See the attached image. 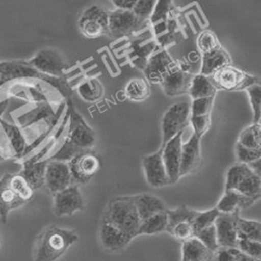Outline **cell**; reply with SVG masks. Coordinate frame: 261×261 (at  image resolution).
<instances>
[{
	"label": "cell",
	"mask_w": 261,
	"mask_h": 261,
	"mask_svg": "<svg viewBox=\"0 0 261 261\" xmlns=\"http://www.w3.org/2000/svg\"><path fill=\"white\" fill-rule=\"evenodd\" d=\"M234 191L243 195L259 200L261 191L260 176L255 174L249 176L239 184Z\"/></svg>",
	"instance_id": "cell-35"
},
{
	"label": "cell",
	"mask_w": 261,
	"mask_h": 261,
	"mask_svg": "<svg viewBox=\"0 0 261 261\" xmlns=\"http://www.w3.org/2000/svg\"><path fill=\"white\" fill-rule=\"evenodd\" d=\"M4 160H5V159H4V158L3 157L1 154H0V162H4Z\"/></svg>",
	"instance_id": "cell-52"
},
{
	"label": "cell",
	"mask_w": 261,
	"mask_h": 261,
	"mask_svg": "<svg viewBox=\"0 0 261 261\" xmlns=\"http://www.w3.org/2000/svg\"><path fill=\"white\" fill-rule=\"evenodd\" d=\"M19 79L42 80L60 91L65 96H70L71 90L61 79L47 76L33 68L28 61H10L0 62V87Z\"/></svg>",
	"instance_id": "cell-4"
},
{
	"label": "cell",
	"mask_w": 261,
	"mask_h": 261,
	"mask_svg": "<svg viewBox=\"0 0 261 261\" xmlns=\"http://www.w3.org/2000/svg\"><path fill=\"white\" fill-rule=\"evenodd\" d=\"M194 237L198 238L200 241L203 243V244H204L209 250H212V251H217L219 248L218 241H217L216 229H215V224L197 232L194 233Z\"/></svg>",
	"instance_id": "cell-40"
},
{
	"label": "cell",
	"mask_w": 261,
	"mask_h": 261,
	"mask_svg": "<svg viewBox=\"0 0 261 261\" xmlns=\"http://www.w3.org/2000/svg\"><path fill=\"white\" fill-rule=\"evenodd\" d=\"M240 211L230 214L220 213L215 222L217 241L219 247L238 248L237 221Z\"/></svg>",
	"instance_id": "cell-14"
},
{
	"label": "cell",
	"mask_w": 261,
	"mask_h": 261,
	"mask_svg": "<svg viewBox=\"0 0 261 261\" xmlns=\"http://www.w3.org/2000/svg\"><path fill=\"white\" fill-rule=\"evenodd\" d=\"M1 243H2V241H1V238H0V246H1Z\"/></svg>",
	"instance_id": "cell-53"
},
{
	"label": "cell",
	"mask_w": 261,
	"mask_h": 261,
	"mask_svg": "<svg viewBox=\"0 0 261 261\" xmlns=\"http://www.w3.org/2000/svg\"><path fill=\"white\" fill-rule=\"evenodd\" d=\"M242 194L234 190L225 191L216 208L220 213L230 214L241 210Z\"/></svg>",
	"instance_id": "cell-33"
},
{
	"label": "cell",
	"mask_w": 261,
	"mask_h": 261,
	"mask_svg": "<svg viewBox=\"0 0 261 261\" xmlns=\"http://www.w3.org/2000/svg\"><path fill=\"white\" fill-rule=\"evenodd\" d=\"M137 0H113L114 6L118 10L133 11Z\"/></svg>",
	"instance_id": "cell-49"
},
{
	"label": "cell",
	"mask_w": 261,
	"mask_h": 261,
	"mask_svg": "<svg viewBox=\"0 0 261 261\" xmlns=\"http://www.w3.org/2000/svg\"><path fill=\"white\" fill-rule=\"evenodd\" d=\"M134 14L133 11L115 10L109 13V32L115 38L128 36L140 28L144 22Z\"/></svg>",
	"instance_id": "cell-11"
},
{
	"label": "cell",
	"mask_w": 261,
	"mask_h": 261,
	"mask_svg": "<svg viewBox=\"0 0 261 261\" xmlns=\"http://www.w3.org/2000/svg\"><path fill=\"white\" fill-rule=\"evenodd\" d=\"M219 215L220 212L216 207L205 212H198L191 221L194 233L215 224V221Z\"/></svg>",
	"instance_id": "cell-36"
},
{
	"label": "cell",
	"mask_w": 261,
	"mask_h": 261,
	"mask_svg": "<svg viewBox=\"0 0 261 261\" xmlns=\"http://www.w3.org/2000/svg\"><path fill=\"white\" fill-rule=\"evenodd\" d=\"M235 250L236 248L219 247L215 251V261H237Z\"/></svg>",
	"instance_id": "cell-48"
},
{
	"label": "cell",
	"mask_w": 261,
	"mask_h": 261,
	"mask_svg": "<svg viewBox=\"0 0 261 261\" xmlns=\"http://www.w3.org/2000/svg\"><path fill=\"white\" fill-rule=\"evenodd\" d=\"M190 121L194 129V134L199 139H201L210 128L211 115L191 116Z\"/></svg>",
	"instance_id": "cell-45"
},
{
	"label": "cell",
	"mask_w": 261,
	"mask_h": 261,
	"mask_svg": "<svg viewBox=\"0 0 261 261\" xmlns=\"http://www.w3.org/2000/svg\"><path fill=\"white\" fill-rule=\"evenodd\" d=\"M154 7V12L151 16V22H155L160 19H165L166 17L167 13L169 10V6L171 4V1H158Z\"/></svg>",
	"instance_id": "cell-47"
},
{
	"label": "cell",
	"mask_w": 261,
	"mask_h": 261,
	"mask_svg": "<svg viewBox=\"0 0 261 261\" xmlns=\"http://www.w3.org/2000/svg\"><path fill=\"white\" fill-rule=\"evenodd\" d=\"M236 154L239 163L246 165L261 159V150L246 148L238 142L236 145Z\"/></svg>",
	"instance_id": "cell-44"
},
{
	"label": "cell",
	"mask_w": 261,
	"mask_h": 261,
	"mask_svg": "<svg viewBox=\"0 0 261 261\" xmlns=\"http://www.w3.org/2000/svg\"><path fill=\"white\" fill-rule=\"evenodd\" d=\"M133 198L141 223L157 214L167 211L165 202L156 196L141 194L133 196Z\"/></svg>",
	"instance_id": "cell-21"
},
{
	"label": "cell",
	"mask_w": 261,
	"mask_h": 261,
	"mask_svg": "<svg viewBox=\"0 0 261 261\" xmlns=\"http://www.w3.org/2000/svg\"><path fill=\"white\" fill-rule=\"evenodd\" d=\"M72 185L89 183L100 171L101 163L99 156L93 151H83L69 161Z\"/></svg>",
	"instance_id": "cell-5"
},
{
	"label": "cell",
	"mask_w": 261,
	"mask_h": 261,
	"mask_svg": "<svg viewBox=\"0 0 261 261\" xmlns=\"http://www.w3.org/2000/svg\"><path fill=\"white\" fill-rule=\"evenodd\" d=\"M22 165L23 168L19 174L27 180L33 191L39 189L45 185L47 161H33L28 159Z\"/></svg>",
	"instance_id": "cell-23"
},
{
	"label": "cell",
	"mask_w": 261,
	"mask_h": 261,
	"mask_svg": "<svg viewBox=\"0 0 261 261\" xmlns=\"http://www.w3.org/2000/svg\"><path fill=\"white\" fill-rule=\"evenodd\" d=\"M10 185H11L12 188L16 191V194L27 202L33 198L34 191L30 186L27 180L19 173V174H11Z\"/></svg>",
	"instance_id": "cell-37"
},
{
	"label": "cell",
	"mask_w": 261,
	"mask_h": 261,
	"mask_svg": "<svg viewBox=\"0 0 261 261\" xmlns=\"http://www.w3.org/2000/svg\"><path fill=\"white\" fill-rule=\"evenodd\" d=\"M10 177L11 174H5L0 178V221L3 224L7 222L10 212L27 204L12 188Z\"/></svg>",
	"instance_id": "cell-17"
},
{
	"label": "cell",
	"mask_w": 261,
	"mask_h": 261,
	"mask_svg": "<svg viewBox=\"0 0 261 261\" xmlns=\"http://www.w3.org/2000/svg\"><path fill=\"white\" fill-rule=\"evenodd\" d=\"M79 240L76 233L51 225L44 229L35 239L33 247L34 261H56Z\"/></svg>",
	"instance_id": "cell-1"
},
{
	"label": "cell",
	"mask_w": 261,
	"mask_h": 261,
	"mask_svg": "<svg viewBox=\"0 0 261 261\" xmlns=\"http://www.w3.org/2000/svg\"><path fill=\"white\" fill-rule=\"evenodd\" d=\"M83 209L84 201L79 185H70L54 194L53 212L56 216H72Z\"/></svg>",
	"instance_id": "cell-8"
},
{
	"label": "cell",
	"mask_w": 261,
	"mask_h": 261,
	"mask_svg": "<svg viewBox=\"0 0 261 261\" xmlns=\"http://www.w3.org/2000/svg\"><path fill=\"white\" fill-rule=\"evenodd\" d=\"M215 252L209 250L195 237L184 241L182 261H215Z\"/></svg>",
	"instance_id": "cell-22"
},
{
	"label": "cell",
	"mask_w": 261,
	"mask_h": 261,
	"mask_svg": "<svg viewBox=\"0 0 261 261\" xmlns=\"http://www.w3.org/2000/svg\"><path fill=\"white\" fill-rule=\"evenodd\" d=\"M79 27L86 37H101L109 32V13L102 7L91 6L82 14L79 20Z\"/></svg>",
	"instance_id": "cell-7"
},
{
	"label": "cell",
	"mask_w": 261,
	"mask_h": 261,
	"mask_svg": "<svg viewBox=\"0 0 261 261\" xmlns=\"http://www.w3.org/2000/svg\"><path fill=\"white\" fill-rule=\"evenodd\" d=\"M238 143L246 148L261 150V127L259 123H253L241 132Z\"/></svg>",
	"instance_id": "cell-31"
},
{
	"label": "cell",
	"mask_w": 261,
	"mask_h": 261,
	"mask_svg": "<svg viewBox=\"0 0 261 261\" xmlns=\"http://www.w3.org/2000/svg\"><path fill=\"white\" fill-rule=\"evenodd\" d=\"M213 102V97L194 99L191 106V116L211 115Z\"/></svg>",
	"instance_id": "cell-42"
},
{
	"label": "cell",
	"mask_w": 261,
	"mask_h": 261,
	"mask_svg": "<svg viewBox=\"0 0 261 261\" xmlns=\"http://www.w3.org/2000/svg\"><path fill=\"white\" fill-rule=\"evenodd\" d=\"M254 174L248 165L246 164L238 163L230 167L227 171L226 177L225 191L235 190L241 181L249 176Z\"/></svg>",
	"instance_id": "cell-30"
},
{
	"label": "cell",
	"mask_w": 261,
	"mask_h": 261,
	"mask_svg": "<svg viewBox=\"0 0 261 261\" xmlns=\"http://www.w3.org/2000/svg\"><path fill=\"white\" fill-rule=\"evenodd\" d=\"M261 159H258V160L254 161V162H251V163L248 164L249 168L251 169V171L254 173L256 175L260 176L261 172Z\"/></svg>",
	"instance_id": "cell-50"
},
{
	"label": "cell",
	"mask_w": 261,
	"mask_h": 261,
	"mask_svg": "<svg viewBox=\"0 0 261 261\" xmlns=\"http://www.w3.org/2000/svg\"><path fill=\"white\" fill-rule=\"evenodd\" d=\"M71 108L67 136L62 148L50 160L70 161L80 153L89 151L95 145L96 141L95 130L88 125L73 107Z\"/></svg>",
	"instance_id": "cell-2"
},
{
	"label": "cell",
	"mask_w": 261,
	"mask_h": 261,
	"mask_svg": "<svg viewBox=\"0 0 261 261\" xmlns=\"http://www.w3.org/2000/svg\"><path fill=\"white\" fill-rule=\"evenodd\" d=\"M99 239L101 246L108 251L116 252L128 245L133 238L123 233L109 223L101 221L100 224Z\"/></svg>",
	"instance_id": "cell-18"
},
{
	"label": "cell",
	"mask_w": 261,
	"mask_h": 261,
	"mask_svg": "<svg viewBox=\"0 0 261 261\" xmlns=\"http://www.w3.org/2000/svg\"><path fill=\"white\" fill-rule=\"evenodd\" d=\"M217 89L209 77L199 74L193 78L188 93L194 100L212 97L215 98Z\"/></svg>",
	"instance_id": "cell-26"
},
{
	"label": "cell",
	"mask_w": 261,
	"mask_h": 261,
	"mask_svg": "<svg viewBox=\"0 0 261 261\" xmlns=\"http://www.w3.org/2000/svg\"><path fill=\"white\" fill-rule=\"evenodd\" d=\"M238 239L261 241V224L259 221L238 218L237 221Z\"/></svg>",
	"instance_id": "cell-28"
},
{
	"label": "cell",
	"mask_w": 261,
	"mask_h": 261,
	"mask_svg": "<svg viewBox=\"0 0 261 261\" xmlns=\"http://www.w3.org/2000/svg\"><path fill=\"white\" fill-rule=\"evenodd\" d=\"M210 79L217 89L226 91L243 90L254 84L253 77L231 65L220 69Z\"/></svg>",
	"instance_id": "cell-9"
},
{
	"label": "cell",
	"mask_w": 261,
	"mask_h": 261,
	"mask_svg": "<svg viewBox=\"0 0 261 261\" xmlns=\"http://www.w3.org/2000/svg\"><path fill=\"white\" fill-rule=\"evenodd\" d=\"M101 221L109 223L133 239L139 236L141 220L133 196L117 197L111 200L105 209Z\"/></svg>",
	"instance_id": "cell-3"
},
{
	"label": "cell",
	"mask_w": 261,
	"mask_h": 261,
	"mask_svg": "<svg viewBox=\"0 0 261 261\" xmlns=\"http://www.w3.org/2000/svg\"><path fill=\"white\" fill-rule=\"evenodd\" d=\"M28 62L36 70L47 76L56 79L63 76L65 62L56 50L51 48L41 50Z\"/></svg>",
	"instance_id": "cell-10"
},
{
	"label": "cell",
	"mask_w": 261,
	"mask_h": 261,
	"mask_svg": "<svg viewBox=\"0 0 261 261\" xmlns=\"http://www.w3.org/2000/svg\"><path fill=\"white\" fill-rule=\"evenodd\" d=\"M79 94L85 101L93 102L102 97L104 89L98 80H90L85 82L79 87Z\"/></svg>",
	"instance_id": "cell-34"
},
{
	"label": "cell",
	"mask_w": 261,
	"mask_h": 261,
	"mask_svg": "<svg viewBox=\"0 0 261 261\" xmlns=\"http://www.w3.org/2000/svg\"><path fill=\"white\" fill-rule=\"evenodd\" d=\"M167 227H168V215H167L166 211L142 221L139 228V235L157 234L166 230Z\"/></svg>",
	"instance_id": "cell-27"
},
{
	"label": "cell",
	"mask_w": 261,
	"mask_h": 261,
	"mask_svg": "<svg viewBox=\"0 0 261 261\" xmlns=\"http://www.w3.org/2000/svg\"><path fill=\"white\" fill-rule=\"evenodd\" d=\"M248 92L253 112V123H259L261 118L260 85L253 84L246 89Z\"/></svg>",
	"instance_id": "cell-39"
},
{
	"label": "cell",
	"mask_w": 261,
	"mask_h": 261,
	"mask_svg": "<svg viewBox=\"0 0 261 261\" xmlns=\"http://www.w3.org/2000/svg\"><path fill=\"white\" fill-rule=\"evenodd\" d=\"M230 56L227 51L222 49L215 50L212 53L203 54L202 68L201 75L211 77L220 69L230 65Z\"/></svg>",
	"instance_id": "cell-24"
},
{
	"label": "cell",
	"mask_w": 261,
	"mask_h": 261,
	"mask_svg": "<svg viewBox=\"0 0 261 261\" xmlns=\"http://www.w3.org/2000/svg\"><path fill=\"white\" fill-rule=\"evenodd\" d=\"M176 65L166 51H159L153 55L145 65V77L150 83L162 84Z\"/></svg>",
	"instance_id": "cell-16"
},
{
	"label": "cell",
	"mask_w": 261,
	"mask_h": 261,
	"mask_svg": "<svg viewBox=\"0 0 261 261\" xmlns=\"http://www.w3.org/2000/svg\"><path fill=\"white\" fill-rule=\"evenodd\" d=\"M155 5L156 1L154 0H138L133 12L139 19L147 21L152 16Z\"/></svg>",
	"instance_id": "cell-43"
},
{
	"label": "cell",
	"mask_w": 261,
	"mask_h": 261,
	"mask_svg": "<svg viewBox=\"0 0 261 261\" xmlns=\"http://www.w3.org/2000/svg\"><path fill=\"white\" fill-rule=\"evenodd\" d=\"M235 255H236L237 261H260V259H254V258L250 257V256L244 254V253L240 251L238 248H236V250H235Z\"/></svg>",
	"instance_id": "cell-51"
},
{
	"label": "cell",
	"mask_w": 261,
	"mask_h": 261,
	"mask_svg": "<svg viewBox=\"0 0 261 261\" xmlns=\"http://www.w3.org/2000/svg\"><path fill=\"white\" fill-rule=\"evenodd\" d=\"M147 182L153 188H162L169 185V179L162 159V148L157 152L144 158L142 161Z\"/></svg>",
	"instance_id": "cell-15"
},
{
	"label": "cell",
	"mask_w": 261,
	"mask_h": 261,
	"mask_svg": "<svg viewBox=\"0 0 261 261\" xmlns=\"http://www.w3.org/2000/svg\"><path fill=\"white\" fill-rule=\"evenodd\" d=\"M124 92L126 97L130 101H142L149 97L151 90L146 80L136 78L127 83Z\"/></svg>",
	"instance_id": "cell-29"
},
{
	"label": "cell",
	"mask_w": 261,
	"mask_h": 261,
	"mask_svg": "<svg viewBox=\"0 0 261 261\" xmlns=\"http://www.w3.org/2000/svg\"><path fill=\"white\" fill-rule=\"evenodd\" d=\"M201 161V139L193 135L191 139L182 144L180 159V177L192 172Z\"/></svg>",
	"instance_id": "cell-20"
},
{
	"label": "cell",
	"mask_w": 261,
	"mask_h": 261,
	"mask_svg": "<svg viewBox=\"0 0 261 261\" xmlns=\"http://www.w3.org/2000/svg\"><path fill=\"white\" fill-rule=\"evenodd\" d=\"M198 213V211L190 208L183 205L173 210H167L168 215V227L167 231L170 232L171 229L182 222H191Z\"/></svg>",
	"instance_id": "cell-32"
},
{
	"label": "cell",
	"mask_w": 261,
	"mask_h": 261,
	"mask_svg": "<svg viewBox=\"0 0 261 261\" xmlns=\"http://www.w3.org/2000/svg\"><path fill=\"white\" fill-rule=\"evenodd\" d=\"M184 130L168 141L162 148V159L165 164L169 185H174L180 177V167L181 159L182 136Z\"/></svg>",
	"instance_id": "cell-12"
},
{
	"label": "cell",
	"mask_w": 261,
	"mask_h": 261,
	"mask_svg": "<svg viewBox=\"0 0 261 261\" xmlns=\"http://www.w3.org/2000/svg\"><path fill=\"white\" fill-rule=\"evenodd\" d=\"M193 76L176 65L162 83L165 94L168 96H177L188 93Z\"/></svg>",
	"instance_id": "cell-19"
},
{
	"label": "cell",
	"mask_w": 261,
	"mask_h": 261,
	"mask_svg": "<svg viewBox=\"0 0 261 261\" xmlns=\"http://www.w3.org/2000/svg\"><path fill=\"white\" fill-rule=\"evenodd\" d=\"M191 117L189 103H176L169 108L162 118V146L184 130Z\"/></svg>",
	"instance_id": "cell-6"
},
{
	"label": "cell",
	"mask_w": 261,
	"mask_h": 261,
	"mask_svg": "<svg viewBox=\"0 0 261 261\" xmlns=\"http://www.w3.org/2000/svg\"><path fill=\"white\" fill-rule=\"evenodd\" d=\"M0 124L2 125L10 146L14 152L15 156L22 158L27 148V139L22 134L19 126L10 124L4 120L0 119Z\"/></svg>",
	"instance_id": "cell-25"
},
{
	"label": "cell",
	"mask_w": 261,
	"mask_h": 261,
	"mask_svg": "<svg viewBox=\"0 0 261 261\" xmlns=\"http://www.w3.org/2000/svg\"><path fill=\"white\" fill-rule=\"evenodd\" d=\"M238 249L244 254L260 259L261 244L259 241H250L247 239H238Z\"/></svg>",
	"instance_id": "cell-41"
},
{
	"label": "cell",
	"mask_w": 261,
	"mask_h": 261,
	"mask_svg": "<svg viewBox=\"0 0 261 261\" xmlns=\"http://www.w3.org/2000/svg\"><path fill=\"white\" fill-rule=\"evenodd\" d=\"M72 185L69 164L62 161L50 160L45 168V186L53 194Z\"/></svg>",
	"instance_id": "cell-13"
},
{
	"label": "cell",
	"mask_w": 261,
	"mask_h": 261,
	"mask_svg": "<svg viewBox=\"0 0 261 261\" xmlns=\"http://www.w3.org/2000/svg\"><path fill=\"white\" fill-rule=\"evenodd\" d=\"M198 45L203 54L212 53L221 48L215 33L208 30L203 32L198 36Z\"/></svg>",
	"instance_id": "cell-38"
},
{
	"label": "cell",
	"mask_w": 261,
	"mask_h": 261,
	"mask_svg": "<svg viewBox=\"0 0 261 261\" xmlns=\"http://www.w3.org/2000/svg\"><path fill=\"white\" fill-rule=\"evenodd\" d=\"M171 235L181 241H187L194 236V229L191 222H182L174 226L171 231Z\"/></svg>",
	"instance_id": "cell-46"
}]
</instances>
